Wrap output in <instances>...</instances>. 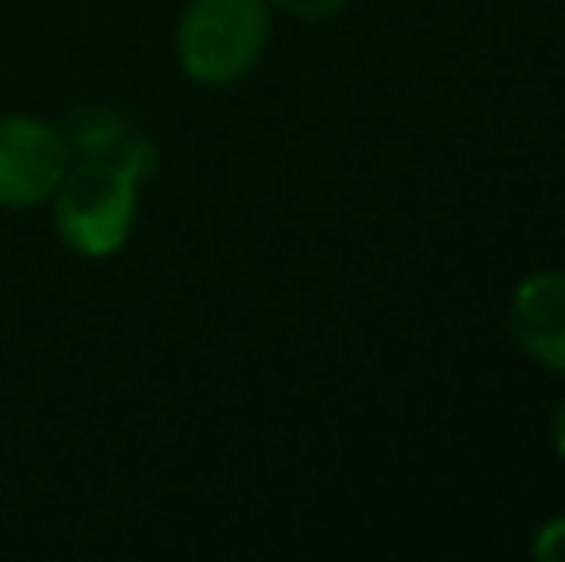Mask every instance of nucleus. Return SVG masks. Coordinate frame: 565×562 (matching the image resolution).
<instances>
[{"instance_id":"f257e3e1","label":"nucleus","mask_w":565,"mask_h":562,"mask_svg":"<svg viewBox=\"0 0 565 562\" xmlns=\"http://www.w3.org/2000/svg\"><path fill=\"white\" fill-rule=\"evenodd\" d=\"M139 181L113 162L70 166L54 189V227L62 243L85 258H108L127 243L139 212Z\"/></svg>"},{"instance_id":"f03ea898","label":"nucleus","mask_w":565,"mask_h":562,"mask_svg":"<svg viewBox=\"0 0 565 562\" xmlns=\"http://www.w3.org/2000/svg\"><path fill=\"white\" fill-rule=\"evenodd\" d=\"M269 35L266 0H193L178 23V59L193 82H238Z\"/></svg>"},{"instance_id":"7ed1b4c3","label":"nucleus","mask_w":565,"mask_h":562,"mask_svg":"<svg viewBox=\"0 0 565 562\" xmlns=\"http://www.w3.org/2000/svg\"><path fill=\"white\" fill-rule=\"evenodd\" d=\"M70 142L35 116H0V209H35L51 201L70 170Z\"/></svg>"},{"instance_id":"20e7f679","label":"nucleus","mask_w":565,"mask_h":562,"mask_svg":"<svg viewBox=\"0 0 565 562\" xmlns=\"http://www.w3.org/2000/svg\"><path fill=\"white\" fill-rule=\"evenodd\" d=\"M512 331L531 359L565 374V274L543 271L515 285Z\"/></svg>"},{"instance_id":"39448f33","label":"nucleus","mask_w":565,"mask_h":562,"mask_svg":"<svg viewBox=\"0 0 565 562\" xmlns=\"http://www.w3.org/2000/svg\"><path fill=\"white\" fill-rule=\"evenodd\" d=\"M70 150H77L82 158H97V162H113L119 170H127L135 181L147 178L154 166V147L131 128L113 108H85L70 120L66 131Z\"/></svg>"},{"instance_id":"423d86ee","label":"nucleus","mask_w":565,"mask_h":562,"mask_svg":"<svg viewBox=\"0 0 565 562\" xmlns=\"http://www.w3.org/2000/svg\"><path fill=\"white\" fill-rule=\"evenodd\" d=\"M535 559H554V562H565V517L551 520L543 532L535 536Z\"/></svg>"},{"instance_id":"0eeeda50","label":"nucleus","mask_w":565,"mask_h":562,"mask_svg":"<svg viewBox=\"0 0 565 562\" xmlns=\"http://www.w3.org/2000/svg\"><path fill=\"white\" fill-rule=\"evenodd\" d=\"M274 4L300 20H323V15H335L347 0H274Z\"/></svg>"},{"instance_id":"6e6552de","label":"nucleus","mask_w":565,"mask_h":562,"mask_svg":"<svg viewBox=\"0 0 565 562\" xmlns=\"http://www.w3.org/2000/svg\"><path fill=\"white\" fill-rule=\"evenodd\" d=\"M554 447H558V455L565 458V401L558 405V416H554Z\"/></svg>"}]
</instances>
